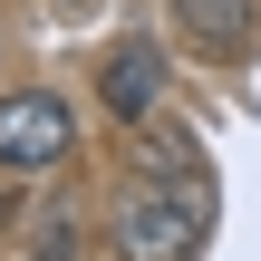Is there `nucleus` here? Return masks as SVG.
I'll return each mask as SVG.
<instances>
[{"label":"nucleus","instance_id":"f257e3e1","mask_svg":"<svg viewBox=\"0 0 261 261\" xmlns=\"http://www.w3.org/2000/svg\"><path fill=\"white\" fill-rule=\"evenodd\" d=\"M213 242V174H136L107 213L116 261H203Z\"/></svg>","mask_w":261,"mask_h":261},{"label":"nucleus","instance_id":"423d86ee","mask_svg":"<svg viewBox=\"0 0 261 261\" xmlns=\"http://www.w3.org/2000/svg\"><path fill=\"white\" fill-rule=\"evenodd\" d=\"M10 261H87V232L68 223V213H29L19 223V252Z\"/></svg>","mask_w":261,"mask_h":261},{"label":"nucleus","instance_id":"39448f33","mask_svg":"<svg viewBox=\"0 0 261 261\" xmlns=\"http://www.w3.org/2000/svg\"><path fill=\"white\" fill-rule=\"evenodd\" d=\"M136 174H213V165H203V145H194V136L155 107V116L136 126Z\"/></svg>","mask_w":261,"mask_h":261},{"label":"nucleus","instance_id":"6e6552de","mask_svg":"<svg viewBox=\"0 0 261 261\" xmlns=\"http://www.w3.org/2000/svg\"><path fill=\"white\" fill-rule=\"evenodd\" d=\"M48 10H68V19H77V10H97V0H48Z\"/></svg>","mask_w":261,"mask_h":261},{"label":"nucleus","instance_id":"f03ea898","mask_svg":"<svg viewBox=\"0 0 261 261\" xmlns=\"http://www.w3.org/2000/svg\"><path fill=\"white\" fill-rule=\"evenodd\" d=\"M68 155H77V107L58 87H0V165L58 174Z\"/></svg>","mask_w":261,"mask_h":261},{"label":"nucleus","instance_id":"20e7f679","mask_svg":"<svg viewBox=\"0 0 261 261\" xmlns=\"http://www.w3.org/2000/svg\"><path fill=\"white\" fill-rule=\"evenodd\" d=\"M97 97H107V116H126V126H145L155 107H165V39H116L107 48V68H97Z\"/></svg>","mask_w":261,"mask_h":261},{"label":"nucleus","instance_id":"7ed1b4c3","mask_svg":"<svg viewBox=\"0 0 261 261\" xmlns=\"http://www.w3.org/2000/svg\"><path fill=\"white\" fill-rule=\"evenodd\" d=\"M165 10H174L184 48L213 58V68H242V58L261 48V0H165Z\"/></svg>","mask_w":261,"mask_h":261},{"label":"nucleus","instance_id":"0eeeda50","mask_svg":"<svg viewBox=\"0 0 261 261\" xmlns=\"http://www.w3.org/2000/svg\"><path fill=\"white\" fill-rule=\"evenodd\" d=\"M19 184H29V174H19V165H0V232H19V223H29V203H19Z\"/></svg>","mask_w":261,"mask_h":261}]
</instances>
